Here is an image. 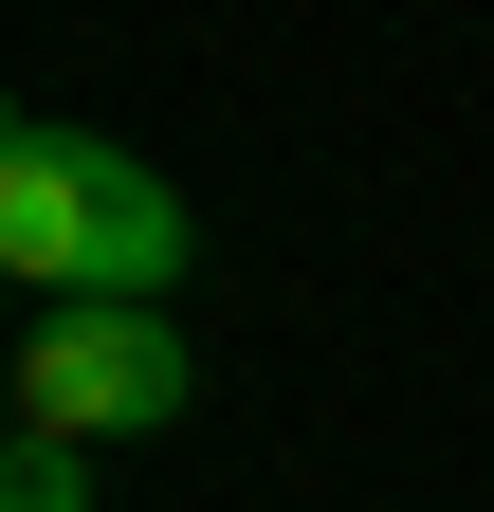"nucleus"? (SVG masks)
<instances>
[{
    "mask_svg": "<svg viewBox=\"0 0 494 512\" xmlns=\"http://www.w3.org/2000/svg\"><path fill=\"white\" fill-rule=\"evenodd\" d=\"M0 256H19L37 293L165 311V275H183V183L129 165V147H92V128H55V110H19V128H0Z\"/></svg>",
    "mask_w": 494,
    "mask_h": 512,
    "instance_id": "obj_1",
    "label": "nucleus"
},
{
    "mask_svg": "<svg viewBox=\"0 0 494 512\" xmlns=\"http://www.w3.org/2000/svg\"><path fill=\"white\" fill-rule=\"evenodd\" d=\"M183 330L165 311H110V293H55L37 311V348H19V439H147V421H183Z\"/></svg>",
    "mask_w": 494,
    "mask_h": 512,
    "instance_id": "obj_2",
    "label": "nucleus"
},
{
    "mask_svg": "<svg viewBox=\"0 0 494 512\" xmlns=\"http://www.w3.org/2000/svg\"><path fill=\"white\" fill-rule=\"evenodd\" d=\"M0 512H92V458L74 439H19V458H0Z\"/></svg>",
    "mask_w": 494,
    "mask_h": 512,
    "instance_id": "obj_3",
    "label": "nucleus"
}]
</instances>
